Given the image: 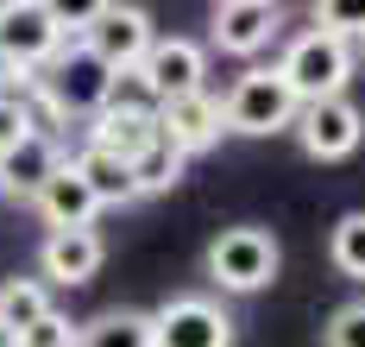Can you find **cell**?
Wrapping results in <instances>:
<instances>
[{
	"label": "cell",
	"mask_w": 365,
	"mask_h": 347,
	"mask_svg": "<svg viewBox=\"0 0 365 347\" xmlns=\"http://www.w3.org/2000/svg\"><path fill=\"white\" fill-rule=\"evenodd\" d=\"M19 347H82V328H76L63 309H51L44 322H32V328L19 335Z\"/></svg>",
	"instance_id": "603a6c76"
},
{
	"label": "cell",
	"mask_w": 365,
	"mask_h": 347,
	"mask_svg": "<svg viewBox=\"0 0 365 347\" xmlns=\"http://www.w3.org/2000/svg\"><path fill=\"white\" fill-rule=\"evenodd\" d=\"M82 347H151V309H101L82 322Z\"/></svg>",
	"instance_id": "e0dca14e"
},
{
	"label": "cell",
	"mask_w": 365,
	"mask_h": 347,
	"mask_svg": "<svg viewBox=\"0 0 365 347\" xmlns=\"http://www.w3.org/2000/svg\"><path fill=\"white\" fill-rule=\"evenodd\" d=\"M51 316V291H44V278H6L0 284V322L13 328V335H26L32 322Z\"/></svg>",
	"instance_id": "ac0fdd59"
},
{
	"label": "cell",
	"mask_w": 365,
	"mask_h": 347,
	"mask_svg": "<svg viewBox=\"0 0 365 347\" xmlns=\"http://www.w3.org/2000/svg\"><path fill=\"white\" fill-rule=\"evenodd\" d=\"M309 19H315V32H328V39H340V44H353V39L365 44V0H359V6L315 0V6H309Z\"/></svg>",
	"instance_id": "44dd1931"
},
{
	"label": "cell",
	"mask_w": 365,
	"mask_h": 347,
	"mask_svg": "<svg viewBox=\"0 0 365 347\" xmlns=\"http://www.w3.org/2000/svg\"><path fill=\"white\" fill-rule=\"evenodd\" d=\"M296 89L284 82V70H246V76L227 89V133L240 139H271V133H296Z\"/></svg>",
	"instance_id": "5b68a950"
},
{
	"label": "cell",
	"mask_w": 365,
	"mask_h": 347,
	"mask_svg": "<svg viewBox=\"0 0 365 347\" xmlns=\"http://www.w3.org/2000/svg\"><path fill=\"white\" fill-rule=\"evenodd\" d=\"M113 101H120V70L101 64L82 39H70V51L38 76V95H32V108L44 120H88V126L108 114Z\"/></svg>",
	"instance_id": "6da1fadb"
},
{
	"label": "cell",
	"mask_w": 365,
	"mask_h": 347,
	"mask_svg": "<svg viewBox=\"0 0 365 347\" xmlns=\"http://www.w3.org/2000/svg\"><path fill=\"white\" fill-rule=\"evenodd\" d=\"M63 164H70V158H63V146L38 126L26 146H13V152L0 158V196H13V202H38V196H44V183H51Z\"/></svg>",
	"instance_id": "4fadbf2b"
},
{
	"label": "cell",
	"mask_w": 365,
	"mask_h": 347,
	"mask_svg": "<svg viewBox=\"0 0 365 347\" xmlns=\"http://www.w3.org/2000/svg\"><path fill=\"white\" fill-rule=\"evenodd\" d=\"M158 139H164V126H158V108L151 101H113L108 114L88 126V146L108 152V158H126V164H139Z\"/></svg>",
	"instance_id": "8fae6325"
},
{
	"label": "cell",
	"mask_w": 365,
	"mask_h": 347,
	"mask_svg": "<svg viewBox=\"0 0 365 347\" xmlns=\"http://www.w3.org/2000/svg\"><path fill=\"white\" fill-rule=\"evenodd\" d=\"M359 139H365V108L353 101V95H334V101H315V108L296 114V146L315 158V164L353 158Z\"/></svg>",
	"instance_id": "ba28073f"
},
{
	"label": "cell",
	"mask_w": 365,
	"mask_h": 347,
	"mask_svg": "<svg viewBox=\"0 0 365 347\" xmlns=\"http://www.w3.org/2000/svg\"><path fill=\"white\" fill-rule=\"evenodd\" d=\"M76 39L88 44L101 64H113L120 76H133V70L145 64V51L158 44V26H151L145 6H120V0H101V6H88V13L76 19Z\"/></svg>",
	"instance_id": "8992f818"
},
{
	"label": "cell",
	"mask_w": 365,
	"mask_h": 347,
	"mask_svg": "<svg viewBox=\"0 0 365 347\" xmlns=\"http://www.w3.org/2000/svg\"><path fill=\"white\" fill-rule=\"evenodd\" d=\"M322 341H328V347H365V297H359V303H346V309H334L328 328H322Z\"/></svg>",
	"instance_id": "cb8c5ba5"
},
{
	"label": "cell",
	"mask_w": 365,
	"mask_h": 347,
	"mask_svg": "<svg viewBox=\"0 0 365 347\" xmlns=\"http://www.w3.org/2000/svg\"><path fill=\"white\" fill-rule=\"evenodd\" d=\"M0 347H19V335H13V328H6V322H0Z\"/></svg>",
	"instance_id": "d4e9b609"
},
{
	"label": "cell",
	"mask_w": 365,
	"mask_h": 347,
	"mask_svg": "<svg viewBox=\"0 0 365 347\" xmlns=\"http://www.w3.org/2000/svg\"><path fill=\"white\" fill-rule=\"evenodd\" d=\"M108 259V246H101V233L95 228H76V233H44V246H38V271H44V284H88L95 271Z\"/></svg>",
	"instance_id": "5bb4252c"
},
{
	"label": "cell",
	"mask_w": 365,
	"mask_h": 347,
	"mask_svg": "<svg viewBox=\"0 0 365 347\" xmlns=\"http://www.w3.org/2000/svg\"><path fill=\"white\" fill-rule=\"evenodd\" d=\"M158 126H164V139H170L182 158H195V152H208V146H220V133H227V101H215L208 89H202V95H182V101H164V108H158Z\"/></svg>",
	"instance_id": "7c38bea8"
},
{
	"label": "cell",
	"mask_w": 365,
	"mask_h": 347,
	"mask_svg": "<svg viewBox=\"0 0 365 347\" xmlns=\"http://www.w3.org/2000/svg\"><path fill=\"white\" fill-rule=\"evenodd\" d=\"M208 284L215 291H233V297H252L264 284H277V266H284V246L271 228H220L208 240Z\"/></svg>",
	"instance_id": "3957f363"
},
{
	"label": "cell",
	"mask_w": 365,
	"mask_h": 347,
	"mask_svg": "<svg viewBox=\"0 0 365 347\" xmlns=\"http://www.w3.org/2000/svg\"><path fill=\"white\" fill-rule=\"evenodd\" d=\"M277 32H284V6L277 0H220L208 13V39H215L220 57H258Z\"/></svg>",
	"instance_id": "30bf717a"
},
{
	"label": "cell",
	"mask_w": 365,
	"mask_h": 347,
	"mask_svg": "<svg viewBox=\"0 0 365 347\" xmlns=\"http://www.w3.org/2000/svg\"><path fill=\"white\" fill-rule=\"evenodd\" d=\"M182 164H189V158H182L170 139H158V146H151V152L133 164V183H139V196H164V190H177V183H182Z\"/></svg>",
	"instance_id": "ffe728a7"
},
{
	"label": "cell",
	"mask_w": 365,
	"mask_h": 347,
	"mask_svg": "<svg viewBox=\"0 0 365 347\" xmlns=\"http://www.w3.org/2000/svg\"><path fill=\"white\" fill-rule=\"evenodd\" d=\"M70 39H76V19L51 0H6L0 6V64H19V70L44 76L70 51Z\"/></svg>",
	"instance_id": "7a4b0ae2"
},
{
	"label": "cell",
	"mask_w": 365,
	"mask_h": 347,
	"mask_svg": "<svg viewBox=\"0 0 365 347\" xmlns=\"http://www.w3.org/2000/svg\"><path fill=\"white\" fill-rule=\"evenodd\" d=\"M359 51H365V44H359Z\"/></svg>",
	"instance_id": "484cf974"
},
{
	"label": "cell",
	"mask_w": 365,
	"mask_h": 347,
	"mask_svg": "<svg viewBox=\"0 0 365 347\" xmlns=\"http://www.w3.org/2000/svg\"><path fill=\"white\" fill-rule=\"evenodd\" d=\"M38 133V108L32 95H0V158L13 152V146H26Z\"/></svg>",
	"instance_id": "7402d4cb"
},
{
	"label": "cell",
	"mask_w": 365,
	"mask_h": 347,
	"mask_svg": "<svg viewBox=\"0 0 365 347\" xmlns=\"http://www.w3.org/2000/svg\"><path fill=\"white\" fill-rule=\"evenodd\" d=\"M208 51L195 39H158L145 51V64L133 70V82H139V101H151V108H164V101H182V95H202L208 89Z\"/></svg>",
	"instance_id": "52a82bcc"
},
{
	"label": "cell",
	"mask_w": 365,
	"mask_h": 347,
	"mask_svg": "<svg viewBox=\"0 0 365 347\" xmlns=\"http://www.w3.org/2000/svg\"><path fill=\"white\" fill-rule=\"evenodd\" d=\"M38 221L51 233H76V228H95V215H101V196L88 190V177L76 171V164H63L51 183H44V196L32 202Z\"/></svg>",
	"instance_id": "9a60e30c"
},
{
	"label": "cell",
	"mask_w": 365,
	"mask_h": 347,
	"mask_svg": "<svg viewBox=\"0 0 365 347\" xmlns=\"http://www.w3.org/2000/svg\"><path fill=\"white\" fill-rule=\"evenodd\" d=\"M328 259L340 278H353V284H365V208H353V215H340L328 233Z\"/></svg>",
	"instance_id": "d6986e66"
},
{
	"label": "cell",
	"mask_w": 365,
	"mask_h": 347,
	"mask_svg": "<svg viewBox=\"0 0 365 347\" xmlns=\"http://www.w3.org/2000/svg\"><path fill=\"white\" fill-rule=\"evenodd\" d=\"M353 44L328 39V32H296L290 44H284V57H277V70H284V82L296 89V101L302 108H315V101H334V95H346V82H353Z\"/></svg>",
	"instance_id": "277c9868"
},
{
	"label": "cell",
	"mask_w": 365,
	"mask_h": 347,
	"mask_svg": "<svg viewBox=\"0 0 365 347\" xmlns=\"http://www.w3.org/2000/svg\"><path fill=\"white\" fill-rule=\"evenodd\" d=\"M151 347H233V316L215 297H170L151 309Z\"/></svg>",
	"instance_id": "9c48e42d"
},
{
	"label": "cell",
	"mask_w": 365,
	"mask_h": 347,
	"mask_svg": "<svg viewBox=\"0 0 365 347\" xmlns=\"http://www.w3.org/2000/svg\"><path fill=\"white\" fill-rule=\"evenodd\" d=\"M70 164L88 177V190L101 196V208H126V202H139V183H133V164H126V158H108V152H95V146H82Z\"/></svg>",
	"instance_id": "2e32d148"
}]
</instances>
